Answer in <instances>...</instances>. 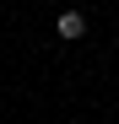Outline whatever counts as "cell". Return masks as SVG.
Instances as JSON below:
<instances>
[{"label": "cell", "mask_w": 119, "mask_h": 124, "mask_svg": "<svg viewBox=\"0 0 119 124\" xmlns=\"http://www.w3.org/2000/svg\"><path fill=\"white\" fill-rule=\"evenodd\" d=\"M54 32L65 38V43H76V38H87V16L81 11H60L54 16Z\"/></svg>", "instance_id": "cell-1"}]
</instances>
